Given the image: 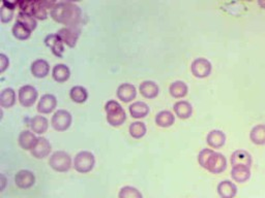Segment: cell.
I'll return each mask as SVG.
<instances>
[{"instance_id": "obj_1", "label": "cell", "mask_w": 265, "mask_h": 198, "mask_svg": "<svg viewBox=\"0 0 265 198\" xmlns=\"http://www.w3.org/2000/svg\"><path fill=\"white\" fill-rule=\"evenodd\" d=\"M52 19L66 27L77 28L82 18L80 7L71 1L56 2L54 7L50 11Z\"/></svg>"}, {"instance_id": "obj_2", "label": "cell", "mask_w": 265, "mask_h": 198, "mask_svg": "<svg viewBox=\"0 0 265 198\" xmlns=\"http://www.w3.org/2000/svg\"><path fill=\"white\" fill-rule=\"evenodd\" d=\"M105 111L107 113L108 123L113 127L121 126L126 120V115L124 108L115 100H109L106 103Z\"/></svg>"}, {"instance_id": "obj_3", "label": "cell", "mask_w": 265, "mask_h": 198, "mask_svg": "<svg viewBox=\"0 0 265 198\" xmlns=\"http://www.w3.org/2000/svg\"><path fill=\"white\" fill-rule=\"evenodd\" d=\"M95 164V158L92 152L81 151L75 156L74 167L81 173H87L94 170Z\"/></svg>"}, {"instance_id": "obj_4", "label": "cell", "mask_w": 265, "mask_h": 198, "mask_svg": "<svg viewBox=\"0 0 265 198\" xmlns=\"http://www.w3.org/2000/svg\"><path fill=\"white\" fill-rule=\"evenodd\" d=\"M49 165L58 172H65L72 167V158L64 151H57L49 159Z\"/></svg>"}, {"instance_id": "obj_5", "label": "cell", "mask_w": 265, "mask_h": 198, "mask_svg": "<svg viewBox=\"0 0 265 198\" xmlns=\"http://www.w3.org/2000/svg\"><path fill=\"white\" fill-rule=\"evenodd\" d=\"M72 115L65 110H58L54 113L51 120L52 127L57 131H65L72 125Z\"/></svg>"}, {"instance_id": "obj_6", "label": "cell", "mask_w": 265, "mask_h": 198, "mask_svg": "<svg viewBox=\"0 0 265 198\" xmlns=\"http://www.w3.org/2000/svg\"><path fill=\"white\" fill-rule=\"evenodd\" d=\"M213 70L210 61L205 58H197L195 59L191 65V71L194 77L198 79L207 78Z\"/></svg>"}, {"instance_id": "obj_7", "label": "cell", "mask_w": 265, "mask_h": 198, "mask_svg": "<svg viewBox=\"0 0 265 198\" xmlns=\"http://www.w3.org/2000/svg\"><path fill=\"white\" fill-rule=\"evenodd\" d=\"M227 167V160L225 156L221 153L213 152L210 157L207 160L205 170L210 171L211 173H221Z\"/></svg>"}, {"instance_id": "obj_8", "label": "cell", "mask_w": 265, "mask_h": 198, "mask_svg": "<svg viewBox=\"0 0 265 198\" xmlns=\"http://www.w3.org/2000/svg\"><path fill=\"white\" fill-rule=\"evenodd\" d=\"M37 96H39V93H37L36 89L31 86V85H25L22 86L19 89L18 92V98L20 103L25 106V108H29L34 104L36 101Z\"/></svg>"}, {"instance_id": "obj_9", "label": "cell", "mask_w": 265, "mask_h": 198, "mask_svg": "<svg viewBox=\"0 0 265 198\" xmlns=\"http://www.w3.org/2000/svg\"><path fill=\"white\" fill-rule=\"evenodd\" d=\"M56 1H47V0H33L32 16L39 20H46L48 17V10H52Z\"/></svg>"}, {"instance_id": "obj_10", "label": "cell", "mask_w": 265, "mask_h": 198, "mask_svg": "<svg viewBox=\"0 0 265 198\" xmlns=\"http://www.w3.org/2000/svg\"><path fill=\"white\" fill-rule=\"evenodd\" d=\"M64 44L69 45L70 48H74L76 44H77L79 35H80V30L78 28H71V27H64L58 30L56 33Z\"/></svg>"}, {"instance_id": "obj_11", "label": "cell", "mask_w": 265, "mask_h": 198, "mask_svg": "<svg viewBox=\"0 0 265 198\" xmlns=\"http://www.w3.org/2000/svg\"><path fill=\"white\" fill-rule=\"evenodd\" d=\"M15 183L20 189H28L35 184V176L32 171L22 170L17 172Z\"/></svg>"}, {"instance_id": "obj_12", "label": "cell", "mask_w": 265, "mask_h": 198, "mask_svg": "<svg viewBox=\"0 0 265 198\" xmlns=\"http://www.w3.org/2000/svg\"><path fill=\"white\" fill-rule=\"evenodd\" d=\"M45 43L50 50L52 51L53 54L56 57L62 58L64 52V43L62 41V39L57 34H49L45 39Z\"/></svg>"}, {"instance_id": "obj_13", "label": "cell", "mask_w": 265, "mask_h": 198, "mask_svg": "<svg viewBox=\"0 0 265 198\" xmlns=\"http://www.w3.org/2000/svg\"><path fill=\"white\" fill-rule=\"evenodd\" d=\"M51 149L50 141L46 138L40 136L34 148L31 150V155L36 159H44L50 154Z\"/></svg>"}, {"instance_id": "obj_14", "label": "cell", "mask_w": 265, "mask_h": 198, "mask_svg": "<svg viewBox=\"0 0 265 198\" xmlns=\"http://www.w3.org/2000/svg\"><path fill=\"white\" fill-rule=\"evenodd\" d=\"M116 94L118 99H120L121 101L124 102H130L133 99L136 98V95H137V90H136V87L132 84L125 83L121 84V85L117 88Z\"/></svg>"}, {"instance_id": "obj_15", "label": "cell", "mask_w": 265, "mask_h": 198, "mask_svg": "<svg viewBox=\"0 0 265 198\" xmlns=\"http://www.w3.org/2000/svg\"><path fill=\"white\" fill-rule=\"evenodd\" d=\"M57 99L53 94H45L37 104V112L41 113H50L56 109Z\"/></svg>"}, {"instance_id": "obj_16", "label": "cell", "mask_w": 265, "mask_h": 198, "mask_svg": "<svg viewBox=\"0 0 265 198\" xmlns=\"http://www.w3.org/2000/svg\"><path fill=\"white\" fill-rule=\"evenodd\" d=\"M218 193L221 198H234L237 194V187L231 181L225 180L218 185Z\"/></svg>"}, {"instance_id": "obj_17", "label": "cell", "mask_w": 265, "mask_h": 198, "mask_svg": "<svg viewBox=\"0 0 265 198\" xmlns=\"http://www.w3.org/2000/svg\"><path fill=\"white\" fill-rule=\"evenodd\" d=\"M232 166H247L251 167L252 157L245 150H237L231 156Z\"/></svg>"}, {"instance_id": "obj_18", "label": "cell", "mask_w": 265, "mask_h": 198, "mask_svg": "<svg viewBox=\"0 0 265 198\" xmlns=\"http://www.w3.org/2000/svg\"><path fill=\"white\" fill-rule=\"evenodd\" d=\"M36 135L34 132H31L29 130L22 131L19 135V144L20 147L25 151H31L37 142Z\"/></svg>"}, {"instance_id": "obj_19", "label": "cell", "mask_w": 265, "mask_h": 198, "mask_svg": "<svg viewBox=\"0 0 265 198\" xmlns=\"http://www.w3.org/2000/svg\"><path fill=\"white\" fill-rule=\"evenodd\" d=\"M49 71H50V66L46 60L36 59L31 64V73L35 78H39V79L46 78L49 74Z\"/></svg>"}, {"instance_id": "obj_20", "label": "cell", "mask_w": 265, "mask_h": 198, "mask_svg": "<svg viewBox=\"0 0 265 198\" xmlns=\"http://www.w3.org/2000/svg\"><path fill=\"white\" fill-rule=\"evenodd\" d=\"M206 141L209 147L218 149L223 147L226 142V135L222 130H211L206 138Z\"/></svg>"}, {"instance_id": "obj_21", "label": "cell", "mask_w": 265, "mask_h": 198, "mask_svg": "<svg viewBox=\"0 0 265 198\" xmlns=\"http://www.w3.org/2000/svg\"><path fill=\"white\" fill-rule=\"evenodd\" d=\"M29 125L34 133L43 134L48 130L49 121L46 117L44 116H34L33 118L30 119Z\"/></svg>"}, {"instance_id": "obj_22", "label": "cell", "mask_w": 265, "mask_h": 198, "mask_svg": "<svg viewBox=\"0 0 265 198\" xmlns=\"http://www.w3.org/2000/svg\"><path fill=\"white\" fill-rule=\"evenodd\" d=\"M173 110L178 118L184 119V120L190 118L193 113L192 104L186 100L177 101L175 104H174Z\"/></svg>"}, {"instance_id": "obj_23", "label": "cell", "mask_w": 265, "mask_h": 198, "mask_svg": "<svg viewBox=\"0 0 265 198\" xmlns=\"http://www.w3.org/2000/svg\"><path fill=\"white\" fill-rule=\"evenodd\" d=\"M139 89L141 95L149 99L156 97L158 95V92H160V88L153 81H144L141 83Z\"/></svg>"}, {"instance_id": "obj_24", "label": "cell", "mask_w": 265, "mask_h": 198, "mask_svg": "<svg viewBox=\"0 0 265 198\" xmlns=\"http://www.w3.org/2000/svg\"><path fill=\"white\" fill-rule=\"evenodd\" d=\"M52 77L58 83L66 82L71 77V71L69 66H66L65 64H62V63L56 64L54 67H53Z\"/></svg>"}, {"instance_id": "obj_25", "label": "cell", "mask_w": 265, "mask_h": 198, "mask_svg": "<svg viewBox=\"0 0 265 198\" xmlns=\"http://www.w3.org/2000/svg\"><path fill=\"white\" fill-rule=\"evenodd\" d=\"M16 103V92L13 88H5L0 93V105L1 108L10 109Z\"/></svg>"}, {"instance_id": "obj_26", "label": "cell", "mask_w": 265, "mask_h": 198, "mask_svg": "<svg viewBox=\"0 0 265 198\" xmlns=\"http://www.w3.org/2000/svg\"><path fill=\"white\" fill-rule=\"evenodd\" d=\"M128 110H130V113L133 118L141 119L148 115L149 106L143 101H136L130 105Z\"/></svg>"}, {"instance_id": "obj_27", "label": "cell", "mask_w": 265, "mask_h": 198, "mask_svg": "<svg viewBox=\"0 0 265 198\" xmlns=\"http://www.w3.org/2000/svg\"><path fill=\"white\" fill-rule=\"evenodd\" d=\"M231 177L235 182L245 183L251 177V170H249V167L247 166H233Z\"/></svg>"}, {"instance_id": "obj_28", "label": "cell", "mask_w": 265, "mask_h": 198, "mask_svg": "<svg viewBox=\"0 0 265 198\" xmlns=\"http://www.w3.org/2000/svg\"><path fill=\"white\" fill-rule=\"evenodd\" d=\"M174 122H175V117L169 111H162L156 116V124L163 128L171 127Z\"/></svg>"}, {"instance_id": "obj_29", "label": "cell", "mask_w": 265, "mask_h": 198, "mask_svg": "<svg viewBox=\"0 0 265 198\" xmlns=\"http://www.w3.org/2000/svg\"><path fill=\"white\" fill-rule=\"evenodd\" d=\"M249 139L253 143L258 144V146L265 144V124H259L253 127L249 132Z\"/></svg>"}, {"instance_id": "obj_30", "label": "cell", "mask_w": 265, "mask_h": 198, "mask_svg": "<svg viewBox=\"0 0 265 198\" xmlns=\"http://www.w3.org/2000/svg\"><path fill=\"white\" fill-rule=\"evenodd\" d=\"M188 88L183 81H175L172 83L169 88V92L174 98H183L187 94Z\"/></svg>"}, {"instance_id": "obj_31", "label": "cell", "mask_w": 265, "mask_h": 198, "mask_svg": "<svg viewBox=\"0 0 265 198\" xmlns=\"http://www.w3.org/2000/svg\"><path fill=\"white\" fill-rule=\"evenodd\" d=\"M16 6H18L17 2H7L6 0H4L1 6V14H0V18H1L2 23H9L12 21Z\"/></svg>"}, {"instance_id": "obj_32", "label": "cell", "mask_w": 265, "mask_h": 198, "mask_svg": "<svg viewBox=\"0 0 265 198\" xmlns=\"http://www.w3.org/2000/svg\"><path fill=\"white\" fill-rule=\"evenodd\" d=\"M70 97L76 103H83L87 100L88 92L84 87L75 86L70 91Z\"/></svg>"}, {"instance_id": "obj_33", "label": "cell", "mask_w": 265, "mask_h": 198, "mask_svg": "<svg viewBox=\"0 0 265 198\" xmlns=\"http://www.w3.org/2000/svg\"><path fill=\"white\" fill-rule=\"evenodd\" d=\"M12 32L14 36L20 41H25L29 39L30 35H31V30H29L26 26L18 22H16V24L13 26Z\"/></svg>"}, {"instance_id": "obj_34", "label": "cell", "mask_w": 265, "mask_h": 198, "mask_svg": "<svg viewBox=\"0 0 265 198\" xmlns=\"http://www.w3.org/2000/svg\"><path fill=\"white\" fill-rule=\"evenodd\" d=\"M17 22L21 23V24H23L24 26H26L29 30H34L37 26V22L36 19L32 16V14H25L19 12V14H17Z\"/></svg>"}, {"instance_id": "obj_35", "label": "cell", "mask_w": 265, "mask_h": 198, "mask_svg": "<svg viewBox=\"0 0 265 198\" xmlns=\"http://www.w3.org/2000/svg\"><path fill=\"white\" fill-rule=\"evenodd\" d=\"M128 130H130V134L133 136L134 139H141L146 134L147 128L146 125L143 123V122H134L130 125V128H128Z\"/></svg>"}, {"instance_id": "obj_36", "label": "cell", "mask_w": 265, "mask_h": 198, "mask_svg": "<svg viewBox=\"0 0 265 198\" xmlns=\"http://www.w3.org/2000/svg\"><path fill=\"white\" fill-rule=\"evenodd\" d=\"M118 198H143V196L138 189L131 186H125L120 189Z\"/></svg>"}, {"instance_id": "obj_37", "label": "cell", "mask_w": 265, "mask_h": 198, "mask_svg": "<svg viewBox=\"0 0 265 198\" xmlns=\"http://www.w3.org/2000/svg\"><path fill=\"white\" fill-rule=\"evenodd\" d=\"M213 150H210V149H204L202 150L199 155H198V162L199 164L203 167V169H205V166H206V163H207V160L208 158L210 157L211 153H213Z\"/></svg>"}, {"instance_id": "obj_38", "label": "cell", "mask_w": 265, "mask_h": 198, "mask_svg": "<svg viewBox=\"0 0 265 198\" xmlns=\"http://www.w3.org/2000/svg\"><path fill=\"white\" fill-rule=\"evenodd\" d=\"M9 65H10L9 58H7L6 55L3 54V53H1V54H0V72L3 73L6 68L9 67Z\"/></svg>"}, {"instance_id": "obj_39", "label": "cell", "mask_w": 265, "mask_h": 198, "mask_svg": "<svg viewBox=\"0 0 265 198\" xmlns=\"http://www.w3.org/2000/svg\"><path fill=\"white\" fill-rule=\"evenodd\" d=\"M1 180H2V186H1V190L3 191L4 188H5V182H6V179L4 177V174H1Z\"/></svg>"}, {"instance_id": "obj_40", "label": "cell", "mask_w": 265, "mask_h": 198, "mask_svg": "<svg viewBox=\"0 0 265 198\" xmlns=\"http://www.w3.org/2000/svg\"><path fill=\"white\" fill-rule=\"evenodd\" d=\"M258 4H259V6L262 7V9H265V0H259Z\"/></svg>"}]
</instances>
